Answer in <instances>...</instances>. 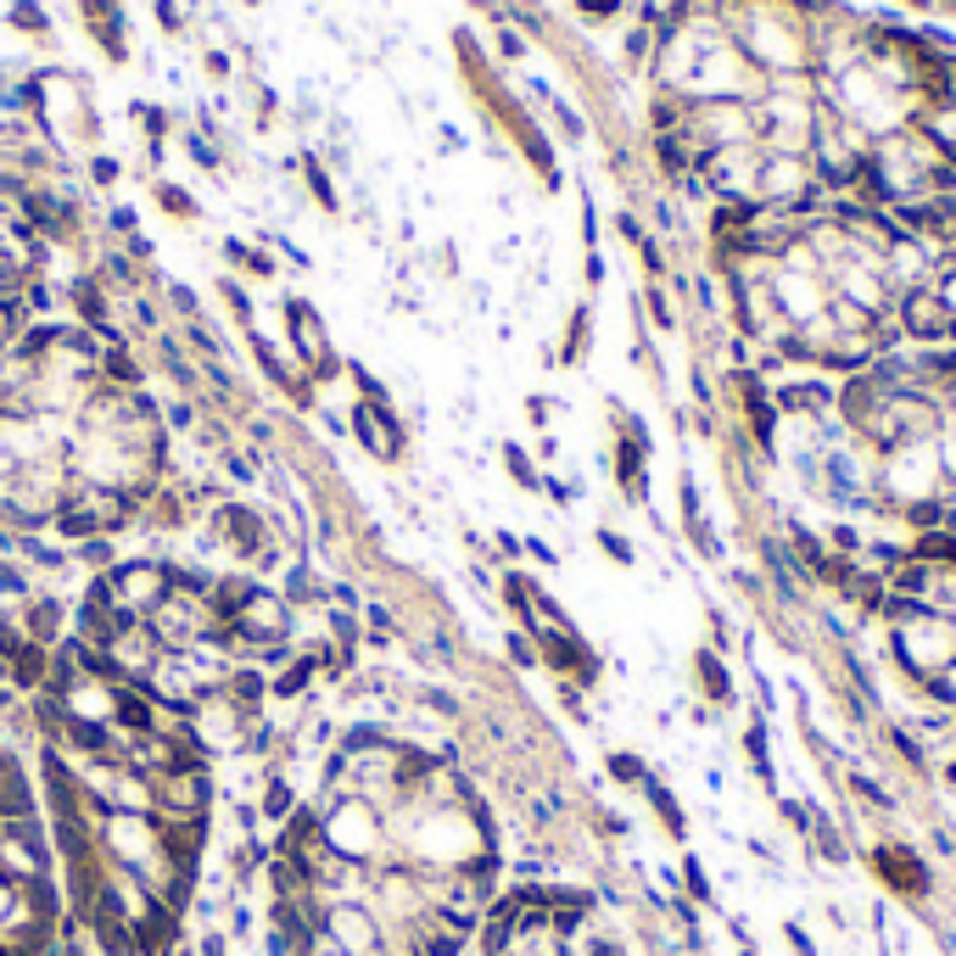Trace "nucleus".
I'll use <instances>...</instances> for the list:
<instances>
[{"mask_svg": "<svg viewBox=\"0 0 956 956\" xmlns=\"http://www.w3.org/2000/svg\"><path fill=\"white\" fill-rule=\"evenodd\" d=\"M319 833L325 845L341 856V861H359V867H392V839H386V817L375 806H364L359 795L353 800H330L319 811Z\"/></svg>", "mask_w": 956, "mask_h": 956, "instance_id": "1", "label": "nucleus"}, {"mask_svg": "<svg viewBox=\"0 0 956 956\" xmlns=\"http://www.w3.org/2000/svg\"><path fill=\"white\" fill-rule=\"evenodd\" d=\"M107 598L118 604V616L124 622H146L157 604L168 598L173 576H168V560H118L107 576H102Z\"/></svg>", "mask_w": 956, "mask_h": 956, "instance_id": "2", "label": "nucleus"}, {"mask_svg": "<svg viewBox=\"0 0 956 956\" xmlns=\"http://www.w3.org/2000/svg\"><path fill=\"white\" fill-rule=\"evenodd\" d=\"M252 722L246 711H235L224 693H202V700L185 711V727H191V744L213 761V755H241L246 739H252Z\"/></svg>", "mask_w": 956, "mask_h": 956, "instance_id": "3", "label": "nucleus"}, {"mask_svg": "<svg viewBox=\"0 0 956 956\" xmlns=\"http://www.w3.org/2000/svg\"><path fill=\"white\" fill-rule=\"evenodd\" d=\"M213 532H219V549H224V560H235V565H252L257 554H264L280 532H275V520L264 514V509H252V503H241V498H224V503H213Z\"/></svg>", "mask_w": 956, "mask_h": 956, "instance_id": "4", "label": "nucleus"}, {"mask_svg": "<svg viewBox=\"0 0 956 956\" xmlns=\"http://www.w3.org/2000/svg\"><path fill=\"white\" fill-rule=\"evenodd\" d=\"M325 934L347 950V956H392L386 950V928L370 912V901H330L325 906Z\"/></svg>", "mask_w": 956, "mask_h": 956, "instance_id": "5", "label": "nucleus"}, {"mask_svg": "<svg viewBox=\"0 0 956 956\" xmlns=\"http://www.w3.org/2000/svg\"><path fill=\"white\" fill-rule=\"evenodd\" d=\"M157 660H162V649H157V638H151L146 622H124V627L107 638V649H102V671H107L113 682H135V688L151 677Z\"/></svg>", "mask_w": 956, "mask_h": 956, "instance_id": "6", "label": "nucleus"}, {"mask_svg": "<svg viewBox=\"0 0 956 956\" xmlns=\"http://www.w3.org/2000/svg\"><path fill=\"white\" fill-rule=\"evenodd\" d=\"M895 319H901V336L917 341V347H950V308L934 286H917V291H901L895 297Z\"/></svg>", "mask_w": 956, "mask_h": 956, "instance_id": "7", "label": "nucleus"}, {"mask_svg": "<svg viewBox=\"0 0 956 956\" xmlns=\"http://www.w3.org/2000/svg\"><path fill=\"white\" fill-rule=\"evenodd\" d=\"M347 431L359 437V448L370 454V459H381V465H392L397 454H403V443H408V431H403V419L392 414V403H353V414H347Z\"/></svg>", "mask_w": 956, "mask_h": 956, "instance_id": "8", "label": "nucleus"}, {"mask_svg": "<svg viewBox=\"0 0 956 956\" xmlns=\"http://www.w3.org/2000/svg\"><path fill=\"white\" fill-rule=\"evenodd\" d=\"M817 180H811V162L806 157H789V151H766L761 157V173H755V202L761 208H789L795 196H806Z\"/></svg>", "mask_w": 956, "mask_h": 956, "instance_id": "9", "label": "nucleus"}, {"mask_svg": "<svg viewBox=\"0 0 956 956\" xmlns=\"http://www.w3.org/2000/svg\"><path fill=\"white\" fill-rule=\"evenodd\" d=\"M873 873L895 890V895H906V901H928L934 895V873H928V861L912 850V845H873Z\"/></svg>", "mask_w": 956, "mask_h": 956, "instance_id": "10", "label": "nucleus"}, {"mask_svg": "<svg viewBox=\"0 0 956 956\" xmlns=\"http://www.w3.org/2000/svg\"><path fill=\"white\" fill-rule=\"evenodd\" d=\"M56 693H62L67 716L84 722V727H113L118 722V682L107 671H91V677H78V682H67Z\"/></svg>", "mask_w": 956, "mask_h": 956, "instance_id": "11", "label": "nucleus"}, {"mask_svg": "<svg viewBox=\"0 0 956 956\" xmlns=\"http://www.w3.org/2000/svg\"><path fill=\"white\" fill-rule=\"evenodd\" d=\"M772 297H777V308H784L789 325H811L817 314H828L833 280L828 275H789V269H777L772 275Z\"/></svg>", "mask_w": 956, "mask_h": 956, "instance_id": "12", "label": "nucleus"}, {"mask_svg": "<svg viewBox=\"0 0 956 956\" xmlns=\"http://www.w3.org/2000/svg\"><path fill=\"white\" fill-rule=\"evenodd\" d=\"M833 403H839V386L833 381H817V375H806V381H772V408L784 414V419H822V414H833Z\"/></svg>", "mask_w": 956, "mask_h": 956, "instance_id": "13", "label": "nucleus"}, {"mask_svg": "<svg viewBox=\"0 0 956 956\" xmlns=\"http://www.w3.org/2000/svg\"><path fill=\"white\" fill-rule=\"evenodd\" d=\"M18 622H23V633H29L34 644L56 649V644L67 638V622H73V616H67V604H62L56 593H40V587H34V593L18 604Z\"/></svg>", "mask_w": 956, "mask_h": 956, "instance_id": "14", "label": "nucleus"}, {"mask_svg": "<svg viewBox=\"0 0 956 956\" xmlns=\"http://www.w3.org/2000/svg\"><path fill=\"white\" fill-rule=\"evenodd\" d=\"M291 330H297V359H302V370H308L314 381H330V375H336V359H330L325 325H319L302 302H291Z\"/></svg>", "mask_w": 956, "mask_h": 956, "instance_id": "15", "label": "nucleus"}, {"mask_svg": "<svg viewBox=\"0 0 956 956\" xmlns=\"http://www.w3.org/2000/svg\"><path fill=\"white\" fill-rule=\"evenodd\" d=\"M693 677H700V688H705L711 705H733V700H739V682L727 677V660H722L711 644L693 649Z\"/></svg>", "mask_w": 956, "mask_h": 956, "instance_id": "16", "label": "nucleus"}, {"mask_svg": "<svg viewBox=\"0 0 956 956\" xmlns=\"http://www.w3.org/2000/svg\"><path fill=\"white\" fill-rule=\"evenodd\" d=\"M314 677H319V655H314V649H297V660L280 666V671L269 677V700H280V705L302 700V693L314 688Z\"/></svg>", "mask_w": 956, "mask_h": 956, "instance_id": "17", "label": "nucleus"}, {"mask_svg": "<svg viewBox=\"0 0 956 956\" xmlns=\"http://www.w3.org/2000/svg\"><path fill=\"white\" fill-rule=\"evenodd\" d=\"M18 560L29 565V571H51V576H62L67 571V543H56V538H40V532H23L18 538Z\"/></svg>", "mask_w": 956, "mask_h": 956, "instance_id": "18", "label": "nucleus"}, {"mask_svg": "<svg viewBox=\"0 0 956 956\" xmlns=\"http://www.w3.org/2000/svg\"><path fill=\"white\" fill-rule=\"evenodd\" d=\"M806 839H811V850H817L828 867H845V861H850V845H845L839 822H833L822 806H811V833H806Z\"/></svg>", "mask_w": 956, "mask_h": 956, "instance_id": "19", "label": "nucleus"}, {"mask_svg": "<svg viewBox=\"0 0 956 956\" xmlns=\"http://www.w3.org/2000/svg\"><path fill=\"white\" fill-rule=\"evenodd\" d=\"M644 800L655 806V817H660V828H666L671 839H688V817H682V806H677V795H671V789L660 784V777H655V772L644 777Z\"/></svg>", "mask_w": 956, "mask_h": 956, "instance_id": "20", "label": "nucleus"}, {"mask_svg": "<svg viewBox=\"0 0 956 956\" xmlns=\"http://www.w3.org/2000/svg\"><path fill=\"white\" fill-rule=\"evenodd\" d=\"M291 811H297V789H291V777L269 772L264 795H257V817H264V822H286Z\"/></svg>", "mask_w": 956, "mask_h": 956, "instance_id": "21", "label": "nucleus"}, {"mask_svg": "<svg viewBox=\"0 0 956 956\" xmlns=\"http://www.w3.org/2000/svg\"><path fill=\"white\" fill-rule=\"evenodd\" d=\"M67 554H73V560H78L84 571H91V576H107V571H113L118 560H124L113 538H84V543H73Z\"/></svg>", "mask_w": 956, "mask_h": 956, "instance_id": "22", "label": "nucleus"}, {"mask_svg": "<svg viewBox=\"0 0 956 956\" xmlns=\"http://www.w3.org/2000/svg\"><path fill=\"white\" fill-rule=\"evenodd\" d=\"M884 582H890V593H901V598H923V593H928V582H934V565H923V560H912V554H906V560H901V565L884 576Z\"/></svg>", "mask_w": 956, "mask_h": 956, "instance_id": "23", "label": "nucleus"}, {"mask_svg": "<svg viewBox=\"0 0 956 956\" xmlns=\"http://www.w3.org/2000/svg\"><path fill=\"white\" fill-rule=\"evenodd\" d=\"M744 755H750V766H755V777L766 789H777V772H772V750H766V716H755L750 727H744Z\"/></svg>", "mask_w": 956, "mask_h": 956, "instance_id": "24", "label": "nucleus"}, {"mask_svg": "<svg viewBox=\"0 0 956 956\" xmlns=\"http://www.w3.org/2000/svg\"><path fill=\"white\" fill-rule=\"evenodd\" d=\"M34 593V576L18 554H0V604H23Z\"/></svg>", "mask_w": 956, "mask_h": 956, "instance_id": "25", "label": "nucleus"}, {"mask_svg": "<svg viewBox=\"0 0 956 956\" xmlns=\"http://www.w3.org/2000/svg\"><path fill=\"white\" fill-rule=\"evenodd\" d=\"M677 879H682V890L693 895V906H711V901H716V890H711V873H705V861L693 856V850L682 856V873H677Z\"/></svg>", "mask_w": 956, "mask_h": 956, "instance_id": "26", "label": "nucleus"}, {"mask_svg": "<svg viewBox=\"0 0 956 956\" xmlns=\"http://www.w3.org/2000/svg\"><path fill=\"white\" fill-rule=\"evenodd\" d=\"M901 514H906V527H912V532H934L939 520H945V498H939V492L912 498V503H901Z\"/></svg>", "mask_w": 956, "mask_h": 956, "instance_id": "27", "label": "nucleus"}, {"mask_svg": "<svg viewBox=\"0 0 956 956\" xmlns=\"http://www.w3.org/2000/svg\"><path fill=\"white\" fill-rule=\"evenodd\" d=\"M850 795L861 806H873V811H895V795L879 784V777H867V772H850Z\"/></svg>", "mask_w": 956, "mask_h": 956, "instance_id": "28", "label": "nucleus"}, {"mask_svg": "<svg viewBox=\"0 0 956 956\" xmlns=\"http://www.w3.org/2000/svg\"><path fill=\"white\" fill-rule=\"evenodd\" d=\"M604 772H610L616 784H627V789H644V777H649V766H644L633 750H616L610 761H604Z\"/></svg>", "mask_w": 956, "mask_h": 956, "instance_id": "29", "label": "nucleus"}, {"mask_svg": "<svg viewBox=\"0 0 956 956\" xmlns=\"http://www.w3.org/2000/svg\"><path fill=\"white\" fill-rule=\"evenodd\" d=\"M503 470L520 481V487H527V492H538L543 487V476H538V465L527 459V448H514V443H503Z\"/></svg>", "mask_w": 956, "mask_h": 956, "instance_id": "30", "label": "nucleus"}, {"mask_svg": "<svg viewBox=\"0 0 956 956\" xmlns=\"http://www.w3.org/2000/svg\"><path fill=\"white\" fill-rule=\"evenodd\" d=\"M890 744H895V755H901L912 772H928V750H923V739H912L906 727H890Z\"/></svg>", "mask_w": 956, "mask_h": 956, "instance_id": "31", "label": "nucleus"}, {"mask_svg": "<svg viewBox=\"0 0 956 956\" xmlns=\"http://www.w3.org/2000/svg\"><path fill=\"white\" fill-rule=\"evenodd\" d=\"M330 638H336L341 649H359V638H364L359 610H330Z\"/></svg>", "mask_w": 956, "mask_h": 956, "instance_id": "32", "label": "nucleus"}, {"mask_svg": "<svg viewBox=\"0 0 956 956\" xmlns=\"http://www.w3.org/2000/svg\"><path fill=\"white\" fill-rule=\"evenodd\" d=\"M503 649H509V660H514V666H527V671H538V666H543V660H538V644H532V633H520V627H514V633L503 638Z\"/></svg>", "mask_w": 956, "mask_h": 956, "instance_id": "33", "label": "nucleus"}, {"mask_svg": "<svg viewBox=\"0 0 956 956\" xmlns=\"http://www.w3.org/2000/svg\"><path fill=\"white\" fill-rule=\"evenodd\" d=\"M638 257H644V275H649V286H660V280H666V246H660L655 235H644V241H638Z\"/></svg>", "mask_w": 956, "mask_h": 956, "instance_id": "34", "label": "nucleus"}, {"mask_svg": "<svg viewBox=\"0 0 956 956\" xmlns=\"http://www.w3.org/2000/svg\"><path fill=\"white\" fill-rule=\"evenodd\" d=\"M582 347H587V308H576V319H571V336H565L560 364H576V359H582Z\"/></svg>", "mask_w": 956, "mask_h": 956, "instance_id": "35", "label": "nucleus"}, {"mask_svg": "<svg viewBox=\"0 0 956 956\" xmlns=\"http://www.w3.org/2000/svg\"><path fill=\"white\" fill-rule=\"evenodd\" d=\"M162 425H168V431H191V425H196L191 397H173V403H162Z\"/></svg>", "mask_w": 956, "mask_h": 956, "instance_id": "36", "label": "nucleus"}, {"mask_svg": "<svg viewBox=\"0 0 956 956\" xmlns=\"http://www.w3.org/2000/svg\"><path fill=\"white\" fill-rule=\"evenodd\" d=\"M828 549H833V554H850V560H861V549H867V543H861V532H856V527H845V520H839V527L828 532Z\"/></svg>", "mask_w": 956, "mask_h": 956, "instance_id": "37", "label": "nucleus"}, {"mask_svg": "<svg viewBox=\"0 0 956 956\" xmlns=\"http://www.w3.org/2000/svg\"><path fill=\"white\" fill-rule=\"evenodd\" d=\"M598 549H604V554H610L616 565H633V560H638V554H633V543H627L622 532H610V527H604V532H598Z\"/></svg>", "mask_w": 956, "mask_h": 956, "instance_id": "38", "label": "nucleus"}, {"mask_svg": "<svg viewBox=\"0 0 956 956\" xmlns=\"http://www.w3.org/2000/svg\"><path fill=\"white\" fill-rule=\"evenodd\" d=\"M777 811H784V822H789L795 833H811V806H806V800H784V795H777Z\"/></svg>", "mask_w": 956, "mask_h": 956, "instance_id": "39", "label": "nucleus"}, {"mask_svg": "<svg viewBox=\"0 0 956 956\" xmlns=\"http://www.w3.org/2000/svg\"><path fill=\"white\" fill-rule=\"evenodd\" d=\"M649 314H655V325H660V330H677V314H671V302H666V291H660V286H649Z\"/></svg>", "mask_w": 956, "mask_h": 956, "instance_id": "40", "label": "nucleus"}, {"mask_svg": "<svg viewBox=\"0 0 956 956\" xmlns=\"http://www.w3.org/2000/svg\"><path fill=\"white\" fill-rule=\"evenodd\" d=\"M711 649H716V655H727V649H733V627H727V616H722V610H711Z\"/></svg>", "mask_w": 956, "mask_h": 956, "instance_id": "41", "label": "nucleus"}, {"mask_svg": "<svg viewBox=\"0 0 956 956\" xmlns=\"http://www.w3.org/2000/svg\"><path fill=\"white\" fill-rule=\"evenodd\" d=\"M784 939H789V945H795V956H817V939H811V934H806V928H800V923H795V917H789V923H784Z\"/></svg>", "mask_w": 956, "mask_h": 956, "instance_id": "42", "label": "nucleus"}, {"mask_svg": "<svg viewBox=\"0 0 956 956\" xmlns=\"http://www.w3.org/2000/svg\"><path fill=\"white\" fill-rule=\"evenodd\" d=\"M934 291L945 297V308H950V319H956V269H945V275H934Z\"/></svg>", "mask_w": 956, "mask_h": 956, "instance_id": "43", "label": "nucleus"}, {"mask_svg": "<svg viewBox=\"0 0 956 956\" xmlns=\"http://www.w3.org/2000/svg\"><path fill=\"white\" fill-rule=\"evenodd\" d=\"M492 538H498V554H503V560H520V554H527V543H520L514 532H492Z\"/></svg>", "mask_w": 956, "mask_h": 956, "instance_id": "44", "label": "nucleus"}, {"mask_svg": "<svg viewBox=\"0 0 956 956\" xmlns=\"http://www.w3.org/2000/svg\"><path fill=\"white\" fill-rule=\"evenodd\" d=\"M527 554H532L538 565H560V554H554V549H549L543 538H527Z\"/></svg>", "mask_w": 956, "mask_h": 956, "instance_id": "45", "label": "nucleus"}, {"mask_svg": "<svg viewBox=\"0 0 956 956\" xmlns=\"http://www.w3.org/2000/svg\"><path fill=\"white\" fill-rule=\"evenodd\" d=\"M543 492H549L554 503H571V498H576V492H571V487L560 481V476H543Z\"/></svg>", "mask_w": 956, "mask_h": 956, "instance_id": "46", "label": "nucleus"}, {"mask_svg": "<svg viewBox=\"0 0 956 956\" xmlns=\"http://www.w3.org/2000/svg\"><path fill=\"white\" fill-rule=\"evenodd\" d=\"M616 224H622V235H627V241H633V246H638V241H644V224H638V219H633V213H622V219H616Z\"/></svg>", "mask_w": 956, "mask_h": 956, "instance_id": "47", "label": "nucleus"}, {"mask_svg": "<svg viewBox=\"0 0 956 956\" xmlns=\"http://www.w3.org/2000/svg\"><path fill=\"white\" fill-rule=\"evenodd\" d=\"M202 956H230L224 950V934H202Z\"/></svg>", "mask_w": 956, "mask_h": 956, "instance_id": "48", "label": "nucleus"}, {"mask_svg": "<svg viewBox=\"0 0 956 956\" xmlns=\"http://www.w3.org/2000/svg\"><path fill=\"white\" fill-rule=\"evenodd\" d=\"M527 414H532V425H549V397H532V408H527Z\"/></svg>", "mask_w": 956, "mask_h": 956, "instance_id": "49", "label": "nucleus"}, {"mask_svg": "<svg viewBox=\"0 0 956 956\" xmlns=\"http://www.w3.org/2000/svg\"><path fill=\"white\" fill-rule=\"evenodd\" d=\"M934 845H939L945 856H956V833H950V828H934Z\"/></svg>", "mask_w": 956, "mask_h": 956, "instance_id": "50", "label": "nucleus"}, {"mask_svg": "<svg viewBox=\"0 0 956 956\" xmlns=\"http://www.w3.org/2000/svg\"><path fill=\"white\" fill-rule=\"evenodd\" d=\"M622 0H582V12H616Z\"/></svg>", "mask_w": 956, "mask_h": 956, "instance_id": "51", "label": "nucleus"}, {"mask_svg": "<svg viewBox=\"0 0 956 956\" xmlns=\"http://www.w3.org/2000/svg\"><path fill=\"white\" fill-rule=\"evenodd\" d=\"M939 532H950V538H956V503H945V520H939Z\"/></svg>", "mask_w": 956, "mask_h": 956, "instance_id": "52", "label": "nucleus"}, {"mask_svg": "<svg viewBox=\"0 0 956 956\" xmlns=\"http://www.w3.org/2000/svg\"><path fill=\"white\" fill-rule=\"evenodd\" d=\"M906 12H934V0H901Z\"/></svg>", "mask_w": 956, "mask_h": 956, "instance_id": "53", "label": "nucleus"}, {"mask_svg": "<svg viewBox=\"0 0 956 956\" xmlns=\"http://www.w3.org/2000/svg\"><path fill=\"white\" fill-rule=\"evenodd\" d=\"M934 12L939 18H956V0H934Z\"/></svg>", "mask_w": 956, "mask_h": 956, "instance_id": "54", "label": "nucleus"}, {"mask_svg": "<svg viewBox=\"0 0 956 956\" xmlns=\"http://www.w3.org/2000/svg\"><path fill=\"white\" fill-rule=\"evenodd\" d=\"M945 784H950V789H956V755H950V761H945Z\"/></svg>", "mask_w": 956, "mask_h": 956, "instance_id": "55", "label": "nucleus"}, {"mask_svg": "<svg viewBox=\"0 0 956 956\" xmlns=\"http://www.w3.org/2000/svg\"><path fill=\"white\" fill-rule=\"evenodd\" d=\"M739 950H744V956H761V950H755V945H739Z\"/></svg>", "mask_w": 956, "mask_h": 956, "instance_id": "56", "label": "nucleus"}]
</instances>
